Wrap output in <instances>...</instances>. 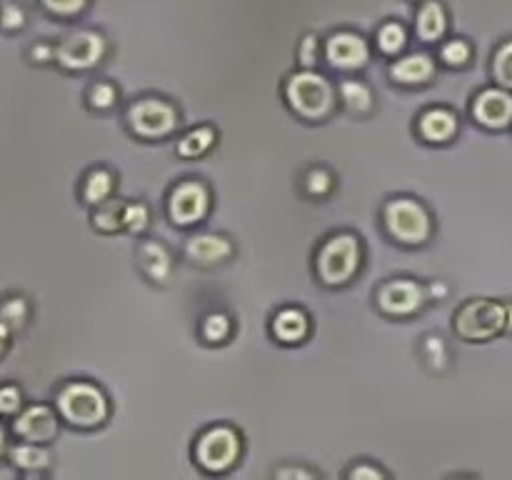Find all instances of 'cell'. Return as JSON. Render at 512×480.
<instances>
[{
  "label": "cell",
  "instance_id": "cell-1",
  "mask_svg": "<svg viewBox=\"0 0 512 480\" xmlns=\"http://www.w3.org/2000/svg\"><path fill=\"white\" fill-rule=\"evenodd\" d=\"M55 405H58L60 418L68 420L70 425H78V428H93V425H100L108 418L105 395L95 385L83 383V380L65 383L58 390Z\"/></svg>",
  "mask_w": 512,
  "mask_h": 480
},
{
  "label": "cell",
  "instance_id": "cell-2",
  "mask_svg": "<svg viewBox=\"0 0 512 480\" xmlns=\"http://www.w3.org/2000/svg\"><path fill=\"white\" fill-rule=\"evenodd\" d=\"M508 323V308L495 300H473L455 315V330L468 340L495 338Z\"/></svg>",
  "mask_w": 512,
  "mask_h": 480
},
{
  "label": "cell",
  "instance_id": "cell-3",
  "mask_svg": "<svg viewBox=\"0 0 512 480\" xmlns=\"http://www.w3.org/2000/svg\"><path fill=\"white\" fill-rule=\"evenodd\" d=\"M360 245L353 235H335L323 245L318 255V273L328 285H340L350 280L358 270Z\"/></svg>",
  "mask_w": 512,
  "mask_h": 480
},
{
  "label": "cell",
  "instance_id": "cell-4",
  "mask_svg": "<svg viewBox=\"0 0 512 480\" xmlns=\"http://www.w3.org/2000/svg\"><path fill=\"white\" fill-rule=\"evenodd\" d=\"M288 100L305 118H323L333 105V90L323 75L298 73L288 83Z\"/></svg>",
  "mask_w": 512,
  "mask_h": 480
},
{
  "label": "cell",
  "instance_id": "cell-5",
  "mask_svg": "<svg viewBox=\"0 0 512 480\" xmlns=\"http://www.w3.org/2000/svg\"><path fill=\"white\" fill-rule=\"evenodd\" d=\"M385 225L390 235L403 243H423L430 235V218L415 200H393L385 208Z\"/></svg>",
  "mask_w": 512,
  "mask_h": 480
},
{
  "label": "cell",
  "instance_id": "cell-6",
  "mask_svg": "<svg viewBox=\"0 0 512 480\" xmlns=\"http://www.w3.org/2000/svg\"><path fill=\"white\" fill-rule=\"evenodd\" d=\"M10 433L18 440H28V443H50L58 435V413L43 403L25 405L10 420Z\"/></svg>",
  "mask_w": 512,
  "mask_h": 480
},
{
  "label": "cell",
  "instance_id": "cell-7",
  "mask_svg": "<svg viewBox=\"0 0 512 480\" xmlns=\"http://www.w3.org/2000/svg\"><path fill=\"white\" fill-rule=\"evenodd\" d=\"M240 453V440L235 435V430L230 428H213L198 440V448H195V455H198V463L203 465L205 470H218L230 468V465L238 460Z\"/></svg>",
  "mask_w": 512,
  "mask_h": 480
},
{
  "label": "cell",
  "instance_id": "cell-8",
  "mask_svg": "<svg viewBox=\"0 0 512 480\" xmlns=\"http://www.w3.org/2000/svg\"><path fill=\"white\" fill-rule=\"evenodd\" d=\"M128 120L130 128L138 135H143V138H163V135H168L170 130L175 128L178 115H175V110L170 108L168 103H163V100L148 98L140 100V103H135L133 108H130Z\"/></svg>",
  "mask_w": 512,
  "mask_h": 480
},
{
  "label": "cell",
  "instance_id": "cell-9",
  "mask_svg": "<svg viewBox=\"0 0 512 480\" xmlns=\"http://www.w3.org/2000/svg\"><path fill=\"white\" fill-rule=\"evenodd\" d=\"M103 58V38L95 33H75L55 48V60L68 70H85Z\"/></svg>",
  "mask_w": 512,
  "mask_h": 480
},
{
  "label": "cell",
  "instance_id": "cell-10",
  "mask_svg": "<svg viewBox=\"0 0 512 480\" xmlns=\"http://www.w3.org/2000/svg\"><path fill=\"white\" fill-rule=\"evenodd\" d=\"M208 213V190L195 180L180 183L170 195V215L175 223L190 225Z\"/></svg>",
  "mask_w": 512,
  "mask_h": 480
},
{
  "label": "cell",
  "instance_id": "cell-11",
  "mask_svg": "<svg viewBox=\"0 0 512 480\" xmlns=\"http://www.w3.org/2000/svg\"><path fill=\"white\" fill-rule=\"evenodd\" d=\"M473 113L485 128H508L512 123V95L503 88L483 90L475 100Z\"/></svg>",
  "mask_w": 512,
  "mask_h": 480
},
{
  "label": "cell",
  "instance_id": "cell-12",
  "mask_svg": "<svg viewBox=\"0 0 512 480\" xmlns=\"http://www.w3.org/2000/svg\"><path fill=\"white\" fill-rule=\"evenodd\" d=\"M378 303L385 313L408 315L420 308V303H423V290H420L418 283H410V280H393V283H388L380 290Z\"/></svg>",
  "mask_w": 512,
  "mask_h": 480
},
{
  "label": "cell",
  "instance_id": "cell-13",
  "mask_svg": "<svg viewBox=\"0 0 512 480\" xmlns=\"http://www.w3.org/2000/svg\"><path fill=\"white\" fill-rule=\"evenodd\" d=\"M328 60L335 68H360L368 60V45L358 35L338 33L328 40Z\"/></svg>",
  "mask_w": 512,
  "mask_h": 480
},
{
  "label": "cell",
  "instance_id": "cell-14",
  "mask_svg": "<svg viewBox=\"0 0 512 480\" xmlns=\"http://www.w3.org/2000/svg\"><path fill=\"white\" fill-rule=\"evenodd\" d=\"M8 463L20 473H40L50 465V453L43 448V443H28V440H18L8 448Z\"/></svg>",
  "mask_w": 512,
  "mask_h": 480
},
{
  "label": "cell",
  "instance_id": "cell-15",
  "mask_svg": "<svg viewBox=\"0 0 512 480\" xmlns=\"http://www.w3.org/2000/svg\"><path fill=\"white\" fill-rule=\"evenodd\" d=\"M188 255L200 265L223 263L230 255V243L225 238H218V235H200V238L190 240Z\"/></svg>",
  "mask_w": 512,
  "mask_h": 480
},
{
  "label": "cell",
  "instance_id": "cell-16",
  "mask_svg": "<svg viewBox=\"0 0 512 480\" xmlns=\"http://www.w3.org/2000/svg\"><path fill=\"white\" fill-rule=\"evenodd\" d=\"M455 128H458V120H455L450 110L435 108L420 118V133L428 140H433V143H443V140L453 138Z\"/></svg>",
  "mask_w": 512,
  "mask_h": 480
},
{
  "label": "cell",
  "instance_id": "cell-17",
  "mask_svg": "<svg viewBox=\"0 0 512 480\" xmlns=\"http://www.w3.org/2000/svg\"><path fill=\"white\" fill-rule=\"evenodd\" d=\"M30 320V303L23 298V295L13 293L0 298V323L8 325L13 333H20V330L28 325Z\"/></svg>",
  "mask_w": 512,
  "mask_h": 480
},
{
  "label": "cell",
  "instance_id": "cell-18",
  "mask_svg": "<svg viewBox=\"0 0 512 480\" xmlns=\"http://www.w3.org/2000/svg\"><path fill=\"white\" fill-rule=\"evenodd\" d=\"M433 75V60L428 55H408L393 65V78L400 83H425Z\"/></svg>",
  "mask_w": 512,
  "mask_h": 480
},
{
  "label": "cell",
  "instance_id": "cell-19",
  "mask_svg": "<svg viewBox=\"0 0 512 480\" xmlns=\"http://www.w3.org/2000/svg\"><path fill=\"white\" fill-rule=\"evenodd\" d=\"M273 330L280 340H285V343H298V340H303L305 333H308V318H305V313H300V310L288 308L283 310V313H278Z\"/></svg>",
  "mask_w": 512,
  "mask_h": 480
},
{
  "label": "cell",
  "instance_id": "cell-20",
  "mask_svg": "<svg viewBox=\"0 0 512 480\" xmlns=\"http://www.w3.org/2000/svg\"><path fill=\"white\" fill-rule=\"evenodd\" d=\"M140 263L153 280H165L170 275V255L165 253L163 245L145 243L140 250Z\"/></svg>",
  "mask_w": 512,
  "mask_h": 480
},
{
  "label": "cell",
  "instance_id": "cell-21",
  "mask_svg": "<svg viewBox=\"0 0 512 480\" xmlns=\"http://www.w3.org/2000/svg\"><path fill=\"white\" fill-rule=\"evenodd\" d=\"M418 33L423 40H438L445 33V10L438 3H425L420 8Z\"/></svg>",
  "mask_w": 512,
  "mask_h": 480
},
{
  "label": "cell",
  "instance_id": "cell-22",
  "mask_svg": "<svg viewBox=\"0 0 512 480\" xmlns=\"http://www.w3.org/2000/svg\"><path fill=\"white\" fill-rule=\"evenodd\" d=\"M110 188H113V178H110L108 170H93V173H88V178L83 183V198L88 203L98 205L108 198Z\"/></svg>",
  "mask_w": 512,
  "mask_h": 480
},
{
  "label": "cell",
  "instance_id": "cell-23",
  "mask_svg": "<svg viewBox=\"0 0 512 480\" xmlns=\"http://www.w3.org/2000/svg\"><path fill=\"white\" fill-rule=\"evenodd\" d=\"M25 408L23 390L15 383H0V418L13 420Z\"/></svg>",
  "mask_w": 512,
  "mask_h": 480
},
{
  "label": "cell",
  "instance_id": "cell-24",
  "mask_svg": "<svg viewBox=\"0 0 512 480\" xmlns=\"http://www.w3.org/2000/svg\"><path fill=\"white\" fill-rule=\"evenodd\" d=\"M213 130L210 128H198L193 130V133L185 135L183 140H180V155H188V158H195V155H203L205 150L213 145Z\"/></svg>",
  "mask_w": 512,
  "mask_h": 480
},
{
  "label": "cell",
  "instance_id": "cell-25",
  "mask_svg": "<svg viewBox=\"0 0 512 480\" xmlns=\"http://www.w3.org/2000/svg\"><path fill=\"white\" fill-rule=\"evenodd\" d=\"M123 213L125 208L120 203H108V200H103V203H98V210H95L93 215V223L95 228L100 230H115L118 225H123Z\"/></svg>",
  "mask_w": 512,
  "mask_h": 480
},
{
  "label": "cell",
  "instance_id": "cell-26",
  "mask_svg": "<svg viewBox=\"0 0 512 480\" xmlns=\"http://www.w3.org/2000/svg\"><path fill=\"white\" fill-rule=\"evenodd\" d=\"M493 73L503 88H512V40L500 45L493 60Z\"/></svg>",
  "mask_w": 512,
  "mask_h": 480
},
{
  "label": "cell",
  "instance_id": "cell-27",
  "mask_svg": "<svg viewBox=\"0 0 512 480\" xmlns=\"http://www.w3.org/2000/svg\"><path fill=\"white\" fill-rule=\"evenodd\" d=\"M370 90L365 88L363 83H345L343 85V103L348 105L350 110H358V113H365L370 108Z\"/></svg>",
  "mask_w": 512,
  "mask_h": 480
},
{
  "label": "cell",
  "instance_id": "cell-28",
  "mask_svg": "<svg viewBox=\"0 0 512 480\" xmlns=\"http://www.w3.org/2000/svg\"><path fill=\"white\" fill-rule=\"evenodd\" d=\"M378 43H380V48L385 50V53L395 55V53H398V50H403L405 30L400 28V25H395V23L385 25V28L380 30V35H378Z\"/></svg>",
  "mask_w": 512,
  "mask_h": 480
},
{
  "label": "cell",
  "instance_id": "cell-29",
  "mask_svg": "<svg viewBox=\"0 0 512 480\" xmlns=\"http://www.w3.org/2000/svg\"><path fill=\"white\" fill-rule=\"evenodd\" d=\"M228 333H230V323H228V318H225V315L213 313V315H208V318H205L203 335L210 340V343H220V340L228 338Z\"/></svg>",
  "mask_w": 512,
  "mask_h": 480
},
{
  "label": "cell",
  "instance_id": "cell-30",
  "mask_svg": "<svg viewBox=\"0 0 512 480\" xmlns=\"http://www.w3.org/2000/svg\"><path fill=\"white\" fill-rule=\"evenodd\" d=\"M25 25V13L18 3L0 5V28L3 30H20Z\"/></svg>",
  "mask_w": 512,
  "mask_h": 480
},
{
  "label": "cell",
  "instance_id": "cell-31",
  "mask_svg": "<svg viewBox=\"0 0 512 480\" xmlns=\"http://www.w3.org/2000/svg\"><path fill=\"white\" fill-rule=\"evenodd\" d=\"M443 60L448 65H465L470 60V45L463 40H453L443 48Z\"/></svg>",
  "mask_w": 512,
  "mask_h": 480
},
{
  "label": "cell",
  "instance_id": "cell-32",
  "mask_svg": "<svg viewBox=\"0 0 512 480\" xmlns=\"http://www.w3.org/2000/svg\"><path fill=\"white\" fill-rule=\"evenodd\" d=\"M145 223H148V208L145 205H128L123 213V225H128L133 233H138V230L145 228Z\"/></svg>",
  "mask_w": 512,
  "mask_h": 480
},
{
  "label": "cell",
  "instance_id": "cell-33",
  "mask_svg": "<svg viewBox=\"0 0 512 480\" xmlns=\"http://www.w3.org/2000/svg\"><path fill=\"white\" fill-rule=\"evenodd\" d=\"M113 100H115L113 85L98 83L93 85V90H90V105H93V108H110Z\"/></svg>",
  "mask_w": 512,
  "mask_h": 480
},
{
  "label": "cell",
  "instance_id": "cell-34",
  "mask_svg": "<svg viewBox=\"0 0 512 480\" xmlns=\"http://www.w3.org/2000/svg\"><path fill=\"white\" fill-rule=\"evenodd\" d=\"M40 3L55 15H75L85 8V0H40Z\"/></svg>",
  "mask_w": 512,
  "mask_h": 480
},
{
  "label": "cell",
  "instance_id": "cell-35",
  "mask_svg": "<svg viewBox=\"0 0 512 480\" xmlns=\"http://www.w3.org/2000/svg\"><path fill=\"white\" fill-rule=\"evenodd\" d=\"M330 188V175L325 170H313L308 175V190L313 195H323Z\"/></svg>",
  "mask_w": 512,
  "mask_h": 480
},
{
  "label": "cell",
  "instance_id": "cell-36",
  "mask_svg": "<svg viewBox=\"0 0 512 480\" xmlns=\"http://www.w3.org/2000/svg\"><path fill=\"white\" fill-rule=\"evenodd\" d=\"M30 60L33 63H50V60H55V48L48 43H35L30 48Z\"/></svg>",
  "mask_w": 512,
  "mask_h": 480
},
{
  "label": "cell",
  "instance_id": "cell-37",
  "mask_svg": "<svg viewBox=\"0 0 512 480\" xmlns=\"http://www.w3.org/2000/svg\"><path fill=\"white\" fill-rule=\"evenodd\" d=\"M300 55H303V63L305 65H313L315 58H318V50H315V38L313 35H308V38L303 40V48H300Z\"/></svg>",
  "mask_w": 512,
  "mask_h": 480
},
{
  "label": "cell",
  "instance_id": "cell-38",
  "mask_svg": "<svg viewBox=\"0 0 512 480\" xmlns=\"http://www.w3.org/2000/svg\"><path fill=\"white\" fill-rule=\"evenodd\" d=\"M13 330L8 328V325H3L0 323V358H3L5 353H8V348H10V340H13Z\"/></svg>",
  "mask_w": 512,
  "mask_h": 480
},
{
  "label": "cell",
  "instance_id": "cell-39",
  "mask_svg": "<svg viewBox=\"0 0 512 480\" xmlns=\"http://www.w3.org/2000/svg\"><path fill=\"white\" fill-rule=\"evenodd\" d=\"M350 478H383V473L375 468H355L353 473H350Z\"/></svg>",
  "mask_w": 512,
  "mask_h": 480
},
{
  "label": "cell",
  "instance_id": "cell-40",
  "mask_svg": "<svg viewBox=\"0 0 512 480\" xmlns=\"http://www.w3.org/2000/svg\"><path fill=\"white\" fill-rule=\"evenodd\" d=\"M8 428L3 425V418H0V458H5L8 455Z\"/></svg>",
  "mask_w": 512,
  "mask_h": 480
},
{
  "label": "cell",
  "instance_id": "cell-41",
  "mask_svg": "<svg viewBox=\"0 0 512 480\" xmlns=\"http://www.w3.org/2000/svg\"><path fill=\"white\" fill-rule=\"evenodd\" d=\"M280 478H295V475H300V478H308V473H303V470H283V473H278Z\"/></svg>",
  "mask_w": 512,
  "mask_h": 480
},
{
  "label": "cell",
  "instance_id": "cell-42",
  "mask_svg": "<svg viewBox=\"0 0 512 480\" xmlns=\"http://www.w3.org/2000/svg\"><path fill=\"white\" fill-rule=\"evenodd\" d=\"M505 328L512 330V305H508V323H505Z\"/></svg>",
  "mask_w": 512,
  "mask_h": 480
}]
</instances>
